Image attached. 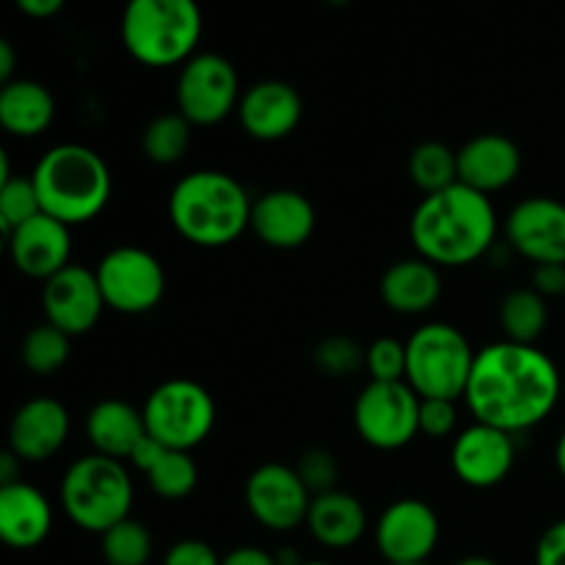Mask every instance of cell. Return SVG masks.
<instances>
[{"mask_svg": "<svg viewBox=\"0 0 565 565\" xmlns=\"http://www.w3.org/2000/svg\"><path fill=\"white\" fill-rule=\"evenodd\" d=\"M456 565H500V563L491 561V557H483V555H469V557H463V561H458Z\"/></svg>", "mask_w": 565, "mask_h": 565, "instance_id": "obj_46", "label": "cell"}, {"mask_svg": "<svg viewBox=\"0 0 565 565\" xmlns=\"http://www.w3.org/2000/svg\"><path fill=\"white\" fill-rule=\"evenodd\" d=\"M224 557H218V552L207 544V541L199 539H185L177 541L169 552H166L163 565H221Z\"/></svg>", "mask_w": 565, "mask_h": 565, "instance_id": "obj_38", "label": "cell"}, {"mask_svg": "<svg viewBox=\"0 0 565 565\" xmlns=\"http://www.w3.org/2000/svg\"><path fill=\"white\" fill-rule=\"evenodd\" d=\"M53 530L50 500L31 483L0 489V539L11 550H33L44 544Z\"/></svg>", "mask_w": 565, "mask_h": 565, "instance_id": "obj_23", "label": "cell"}, {"mask_svg": "<svg viewBox=\"0 0 565 565\" xmlns=\"http://www.w3.org/2000/svg\"><path fill=\"white\" fill-rule=\"evenodd\" d=\"M475 356L467 334L450 323H425L406 340V384L423 401L467 395Z\"/></svg>", "mask_w": 565, "mask_h": 565, "instance_id": "obj_7", "label": "cell"}, {"mask_svg": "<svg viewBox=\"0 0 565 565\" xmlns=\"http://www.w3.org/2000/svg\"><path fill=\"white\" fill-rule=\"evenodd\" d=\"M36 215H42V202L31 177H11L0 185V226L6 237Z\"/></svg>", "mask_w": 565, "mask_h": 565, "instance_id": "obj_33", "label": "cell"}, {"mask_svg": "<svg viewBox=\"0 0 565 565\" xmlns=\"http://www.w3.org/2000/svg\"><path fill=\"white\" fill-rule=\"evenodd\" d=\"M17 9L33 20H50L64 9V0H17Z\"/></svg>", "mask_w": 565, "mask_h": 565, "instance_id": "obj_42", "label": "cell"}, {"mask_svg": "<svg viewBox=\"0 0 565 565\" xmlns=\"http://www.w3.org/2000/svg\"><path fill=\"white\" fill-rule=\"evenodd\" d=\"M132 497L125 463L97 452L77 458L61 478V508L86 533L103 535L130 519Z\"/></svg>", "mask_w": 565, "mask_h": 565, "instance_id": "obj_6", "label": "cell"}, {"mask_svg": "<svg viewBox=\"0 0 565 565\" xmlns=\"http://www.w3.org/2000/svg\"><path fill=\"white\" fill-rule=\"evenodd\" d=\"M130 463L147 478L149 489L163 500H185L199 483V467L191 452L163 447L152 436L141 441Z\"/></svg>", "mask_w": 565, "mask_h": 565, "instance_id": "obj_26", "label": "cell"}, {"mask_svg": "<svg viewBox=\"0 0 565 565\" xmlns=\"http://www.w3.org/2000/svg\"><path fill=\"white\" fill-rule=\"evenodd\" d=\"M519 171L522 152L516 141L502 132H480L458 149V182L483 196L513 185Z\"/></svg>", "mask_w": 565, "mask_h": 565, "instance_id": "obj_21", "label": "cell"}, {"mask_svg": "<svg viewBox=\"0 0 565 565\" xmlns=\"http://www.w3.org/2000/svg\"><path fill=\"white\" fill-rule=\"evenodd\" d=\"M22 458L14 456L11 450H6L3 456H0V489H6V486H14V483H22Z\"/></svg>", "mask_w": 565, "mask_h": 565, "instance_id": "obj_43", "label": "cell"}, {"mask_svg": "<svg viewBox=\"0 0 565 565\" xmlns=\"http://www.w3.org/2000/svg\"><path fill=\"white\" fill-rule=\"evenodd\" d=\"M6 248L20 274L31 279H53L66 268L72 257V232L61 221L50 215H36L33 221L22 224L20 230L6 237Z\"/></svg>", "mask_w": 565, "mask_h": 565, "instance_id": "obj_19", "label": "cell"}, {"mask_svg": "<svg viewBox=\"0 0 565 565\" xmlns=\"http://www.w3.org/2000/svg\"><path fill=\"white\" fill-rule=\"evenodd\" d=\"M221 565H279V561L259 546H235L232 552H226Z\"/></svg>", "mask_w": 565, "mask_h": 565, "instance_id": "obj_41", "label": "cell"}, {"mask_svg": "<svg viewBox=\"0 0 565 565\" xmlns=\"http://www.w3.org/2000/svg\"><path fill=\"white\" fill-rule=\"evenodd\" d=\"M141 412L149 436L163 447L182 452L196 450L207 441L218 417L213 395L191 379H171L154 386Z\"/></svg>", "mask_w": 565, "mask_h": 565, "instance_id": "obj_8", "label": "cell"}, {"mask_svg": "<svg viewBox=\"0 0 565 565\" xmlns=\"http://www.w3.org/2000/svg\"><path fill=\"white\" fill-rule=\"evenodd\" d=\"M417 257L436 268H461L489 254L497 237V210L489 196L467 185L425 196L408 221Z\"/></svg>", "mask_w": 565, "mask_h": 565, "instance_id": "obj_2", "label": "cell"}, {"mask_svg": "<svg viewBox=\"0 0 565 565\" xmlns=\"http://www.w3.org/2000/svg\"><path fill=\"white\" fill-rule=\"evenodd\" d=\"M408 177L414 188L434 196L458 185V152L441 141H423L408 154Z\"/></svg>", "mask_w": 565, "mask_h": 565, "instance_id": "obj_29", "label": "cell"}, {"mask_svg": "<svg viewBox=\"0 0 565 565\" xmlns=\"http://www.w3.org/2000/svg\"><path fill=\"white\" fill-rule=\"evenodd\" d=\"M86 436L94 452L116 461H130L132 452L147 439V419L141 408L119 397H105L94 403L86 417Z\"/></svg>", "mask_w": 565, "mask_h": 565, "instance_id": "obj_22", "label": "cell"}, {"mask_svg": "<svg viewBox=\"0 0 565 565\" xmlns=\"http://www.w3.org/2000/svg\"><path fill=\"white\" fill-rule=\"evenodd\" d=\"M516 461V441L491 425L472 423L456 436L450 450V467L461 483L472 489H494L511 475Z\"/></svg>", "mask_w": 565, "mask_h": 565, "instance_id": "obj_14", "label": "cell"}, {"mask_svg": "<svg viewBox=\"0 0 565 565\" xmlns=\"http://www.w3.org/2000/svg\"><path fill=\"white\" fill-rule=\"evenodd\" d=\"M458 425V408L456 401H423L419 397V434L430 436V439H445L456 430Z\"/></svg>", "mask_w": 565, "mask_h": 565, "instance_id": "obj_37", "label": "cell"}, {"mask_svg": "<svg viewBox=\"0 0 565 565\" xmlns=\"http://www.w3.org/2000/svg\"><path fill=\"white\" fill-rule=\"evenodd\" d=\"M55 99L39 81H11L0 88V125L17 138H36L53 125Z\"/></svg>", "mask_w": 565, "mask_h": 565, "instance_id": "obj_27", "label": "cell"}, {"mask_svg": "<svg viewBox=\"0 0 565 565\" xmlns=\"http://www.w3.org/2000/svg\"><path fill=\"white\" fill-rule=\"evenodd\" d=\"M315 224V204L292 188H276L254 199L252 204V232L265 246L279 252H292L309 243Z\"/></svg>", "mask_w": 565, "mask_h": 565, "instance_id": "obj_17", "label": "cell"}, {"mask_svg": "<svg viewBox=\"0 0 565 565\" xmlns=\"http://www.w3.org/2000/svg\"><path fill=\"white\" fill-rule=\"evenodd\" d=\"M303 99L287 81H259L243 92L237 119L257 141H281L301 125Z\"/></svg>", "mask_w": 565, "mask_h": 565, "instance_id": "obj_18", "label": "cell"}, {"mask_svg": "<svg viewBox=\"0 0 565 565\" xmlns=\"http://www.w3.org/2000/svg\"><path fill=\"white\" fill-rule=\"evenodd\" d=\"M312 362L329 379H345L353 370L364 367V348L356 340H351V337H326L315 348Z\"/></svg>", "mask_w": 565, "mask_h": 565, "instance_id": "obj_34", "label": "cell"}, {"mask_svg": "<svg viewBox=\"0 0 565 565\" xmlns=\"http://www.w3.org/2000/svg\"><path fill=\"white\" fill-rule=\"evenodd\" d=\"M533 290L544 298H565V265H535Z\"/></svg>", "mask_w": 565, "mask_h": 565, "instance_id": "obj_40", "label": "cell"}, {"mask_svg": "<svg viewBox=\"0 0 565 565\" xmlns=\"http://www.w3.org/2000/svg\"><path fill=\"white\" fill-rule=\"evenodd\" d=\"M364 370L370 381H406V342L379 337L364 348Z\"/></svg>", "mask_w": 565, "mask_h": 565, "instance_id": "obj_35", "label": "cell"}, {"mask_svg": "<svg viewBox=\"0 0 565 565\" xmlns=\"http://www.w3.org/2000/svg\"><path fill=\"white\" fill-rule=\"evenodd\" d=\"M246 505L263 527L290 533L298 524H307L312 494L301 483L296 467L270 461L248 475Z\"/></svg>", "mask_w": 565, "mask_h": 565, "instance_id": "obj_12", "label": "cell"}, {"mask_svg": "<svg viewBox=\"0 0 565 565\" xmlns=\"http://www.w3.org/2000/svg\"><path fill=\"white\" fill-rule=\"evenodd\" d=\"M381 298L397 315H425L439 303L441 274L423 257H408L390 265L381 279Z\"/></svg>", "mask_w": 565, "mask_h": 565, "instance_id": "obj_24", "label": "cell"}, {"mask_svg": "<svg viewBox=\"0 0 565 565\" xmlns=\"http://www.w3.org/2000/svg\"><path fill=\"white\" fill-rule=\"evenodd\" d=\"M42 213L72 230L94 221L110 202L114 180L103 154L86 143H55L31 174Z\"/></svg>", "mask_w": 565, "mask_h": 565, "instance_id": "obj_4", "label": "cell"}, {"mask_svg": "<svg viewBox=\"0 0 565 565\" xmlns=\"http://www.w3.org/2000/svg\"><path fill=\"white\" fill-rule=\"evenodd\" d=\"M254 199L226 171L202 169L182 177L169 196V221L188 243L221 248L252 230Z\"/></svg>", "mask_w": 565, "mask_h": 565, "instance_id": "obj_3", "label": "cell"}, {"mask_svg": "<svg viewBox=\"0 0 565 565\" xmlns=\"http://www.w3.org/2000/svg\"><path fill=\"white\" fill-rule=\"evenodd\" d=\"M546 323H550V307H546V298L539 296L533 287H519L502 298L500 326L508 342L535 345L544 337Z\"/></svg>", "mask_w": 565, "mask_h": 565, "instance_id": "obj_28", "label": "cell"}, {"mask_svg": "<svg viewBox=\"0 0 565 565\" xmlns=\"http://www.w3.org/2000/svg\"><path fill=\"white\" fill-rule=\"evenodd\" d=\"M72 337L50 326L44 320L42 326H33L20 345V359L33 375H53L70 362Z\"/></svg>", "mask_w": 565, "mask_h": 565, "instance_id": "obj_31", "label": "cell"}, {"mask_svg": "<svg viewBox=\"0 0 565 565\" xmlns=\"http://www.w3.org/2000/svg\"><path fill=\"white\" fill-rule=\"evenodd\" d=\"M441 524L434 508L423 500H397L381 513L375 524V544L381 557L395 565L428 563L439 546Z\"/></svg>", "mask_w": 565, "mask_h": 565, "instance_id": "obj_13", "label": "cell"}, {"mask_svg": "<svg viewBox=\"0 0 565 565\" xmlns=\"http://www.w3.org/2000/svg\"><path fill=\"white\" fill-rule=\"evenodd\" d=\"M105 307L119 315H147L163 301L166 270L141 246H116L94 268Z\"/></svg>", "mask_w": 565, "mask_h": 565, "instance_id": "obj_10", "label": "cell"}, {"mask_svg": "<svg viewBox=\"0 0 565 565\" xmlns=\"http://www.w3.org/2000/svg\"><path fill=\"white\" fill-rule=\"evenodd\" d=\"M561 392V370L539 345L500 340L478 351L463 401L475 423L516 436L544 423Z\"/></svg>", "mask_w": 565, "mask_h": 565, "instance_id": "obj_1", "label": "cell"}, {"mask_svg": "<svg viewBox=\"0 0 565 565\" xmlns=\"http://www.w3.org/2000/svg\"><path fill=\"white\" fill-rule=\"evenodd\" d=\"M70 436V412L55 397H31L9 423V450L22 461H47Z\"/></svg>", "mask_w": 565, "mask_h": 565, "instance_id": "obj_20", "label": "cell"}, {"mask_svg": "<svg viewBox=\"0 0 565 565\" xmlns=\"http://www.w3.org/2000/svg\"><path fill=\"white\" fill-rule=\"evenodd\" d=\"M353 425L364 445L403 450L419 434V395L406 381H370L356 397Z\"/></svg>", "mask_w": 565, "mask_h": 565, "instance_id": "obj_9", "label": "cell"}, {"mask_svg": "<svg viewBox=\"0 0 565 565\" xmlns=\"http://www.w3.org/2000/svg\"><path fill=\"white\" fill-rule=\"evenodd\" d=\"M307 527L326 550H348L367 533V511L356 497L334 489L329 494L312 497Z\"/></svg>", "mask_w": 565, "mask_h": 565, "instance_id": "obj_25", "label": "cell"}, {"mask_svg": "<svg viewBox=\"0 0 565 565\" xmlns=\"http://www.w3.org/2000/svg\"><path fill=\"white\" fill-rule=\"evenodd\" d=\"M14 66H17V53H14V44L9 39H0V81L11 83L14 81Z\"/></svg>", "mask_w": 565, "mask_h": 565, "instance_id": "obj_44", "label": "cell"}, {"mask_svg": "<svg viewBox=\"0 0 565 565\" xmlns=\"http://www.w3.org/2000/svg\"><path fill=\"white\" fill-rule=\"evenodd\" d=\"M555 463H557V472L565 478V430L561 434V439H557V447H555Z\"/></svg>", "mask_w": 565, "mask_h": 565, "instance_id": "obj_45", "label": "cell"}, {"mask_svg": "<svg viewBox=\"0 0 565 565\" xmlns=\"http://www.w3.org/2000/svg\"><path fill=\"white\" fill-rule=\"evenodd\" d=\"M535 565H565V519L544 530L535 546Z\"/></svg>", "mask_w": 565, "mask_h": 565, "instance_id": "obj_39", "label": "cell"}, {"mask_svg": "<svg viewBox=\"0 0 565 565\" xmlns=\"http://www.w3.org/2000/svg\"><path fill=\"white\" fill-rule=\"evenodd\" d=\"M298 565H334V563H326V561H301Z\"/></svg>", "mask_w": 565, "mask_h": 565, "instance_id": "obj_47", "label": "cell"}, {"mask_svg": "<svg viewBox=\"0 0 565 565\" xmlns=\"http://www.w3.org/2000/svg\"><path fill=\"white\" fill-rule=\"evenodd\" d=\"M384 565H395V563H384ZM417 565H430V563H417Z\"/></svg>", "mask_w": 565, "mask_h": 565, "instance_id": "obj_48", "label": "cell"}, {"mask_svg": "<svg viewBox=\"0 0 565 565\" xmlns=\"http://www.w3.org/2000/svg\"><path fill=\"white\" fill-rule=\"evenodd\" d=\"M191 121L174 110V114H160L143 127L141 149L143 158L154 166H174L185 158L191 147Z\"/></svg>", "mask_w": 565, "mask_h": 565, "instance_id": "obj_30", "label": "cell"}, {"mask_svg": "<svg viewBox=\"0 0 565 565\" xmlns=\"http://www.w3.org/2000/svg\"><path fill=\"white\" fill-rule=\"evenodd\" d=\"M241 77L230 58L196 53L177 77V108L191 125L213 127L241 108Z\"/></svg>", "mask_w": 565, "mask_h": 565, "instance_id": "obj_11", "label": "cell"}, {"mask_svg": "<svg viewBox=\"0 0 565 565\" xmlns=\"http://www.w3.org/2000/svg\"><path fill=\"white\" fill-rule=\"evenodd\" d=\"M42 307L47 323L66 337L88 334L105 309L97 274L83 265H66L61 274L44 281Z\"/></svg>", "mask_w": 565, "mask_h": 565, "instance_id": "obj_15", "label": "cell"}, {"mask_svg": "<svg viewBox=\"0 0 565 565\" xmlns=\"http://www.w3.org/2000/svg\"><path fill=\"white\" fill-rule=\"evenodd\" d=\"M508 243L535 265H565V204L530 196L508 215Z\"/></svg>", "mask_w": 565, "mask_h": 565, "instance_id": "obj_16", "label": "cell"}, {"mask_svg": "<svg viewBox=\"0 0 565 565\" xmlns=\"http://www.w3.org/2000/svg\"><path fill=\"white\" fill-rule=\"evenodd\" d=\"M121 44L147 66L188 64L202 42V11L191 0H132L121 14Z\"/></svg>", "mask_w": 565, "mask_h": 565, "instance_id": "obj_5", "label": "cell"}, {"mask_svg": "<svg viewBox=\"0 0 565 565\" xmlns=\"http://www.w3.org/2000/svg\"><path fill=\"white\" fill-rule=\"evenodd\" d=\"M152 533L132 516L99 535V552L108 565H147L152 561Z\"/></svg>", "mask_w": 565, "mask_h": 565, "instance_id": "obj_32", "label": "cell"}, {"mask_svg": "<svg viewBox=\"0 0 565 565\" xmlns=\"http://www.w3.org/2000/svg\"><path fill=\"white\" fill-rule=\"evenodd\" d=\"M296 472L298 478H301V483L309 489V494L320 497L337 489V480H340V463H337V458L331 456L329 450L312 447V450L301 452V458H298L296 463Z\"/></svg>", "mask_w": 565, "mask_h": 565, "instance_id": "obj_36", "label": "cell"}]
</instances>
